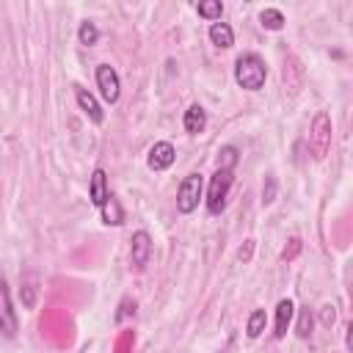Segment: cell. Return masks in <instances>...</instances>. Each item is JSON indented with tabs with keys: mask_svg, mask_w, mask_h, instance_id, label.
Returning <instances> with one entry per match:
<instances>
[{
	"mask_svg": "<svg viewBox=\"0 0 353 353\" xmlns=\"http://www.w3.org/2000/svg\"><path fill=\"white\" fill-rule=\"evenodd\" d=\"M265 77H268V66H265V61L256 52H245V55L237 58V63H234V80H237L240 88L259 91L265 85Z\"/></svg>",
	"mask_w": 353,
	"mask_h": 353,
	"instance_id": "6da1fadb",
	"label": "cell"
},
{
	"mask_svg": "<svg viewBox=\"0 0 353 353\" xmlns=\"http://www.w3.org/2000/svg\"><path fill=\"white\" fill-rule=\"evenodd\" d=\"M234 176L229 168H218L210 179V190H207V210L212 215H218L223 207H226V196H229V188H232Z\"/></svg>",
	"mask_w": 353,
	"mask_h": 353,
	"instance_id": "7a4b0ae2",
	"label": "cell"
},
{
	"mask_svg": "<svg viewBox=\"0 0 353 353\" xmlns=\"http://www.w3.org/2000/svg\"><path fill=\"white\" fill-rule=\"evenodd\" d=\"M201 190H204V179H201V174H188V176L179 182V190H176V210H179L182 215L193 212V210L199 207Z\"/></svg>",
	"mask_w": 353,
	"mask_h": 353,
	"instance_id": "3957f363",
	"label": "cell"
},
{
	"mask_svg": "<svg viewBox=\"0 0 353 353\" xmlns=\"http://www.w3.org/2000/svg\"><path fill=\"white\" fill-rule=\"evenodd\" d=\"M309 146H312V154L317 160L325 157V152L331 149V119H328V113H317L314 116L312 132H309Z\"/></svg>",
	"mask_w": 353,
	"mask_h": 353,
	"instance_id": "277c9868",
	"label": "cell"
},
{
	"mask_svg": "<svg viewBox=\"0 0 353 353\" xmlns=\"http://www.w3.org/2000/svg\"><path fill=\"white\" fill-rule=\"evenodd\" d=\"M97 85H99V94L105 97V102H116L119 99V94H121V83H119V74H116V69L113 66H108V63H99L97 66Z\"/></svg>",
	"mask_w": 353,
	"mask_h": 353,
	"instance_id": "5b68a950",
	"label": "cell"
},
{
	"mask_svg": "<svg viewBox=\"0 0 353 353\" xmlns=\"http://www.w3.org/2000/svg\"><path fill=\"white\" fill-rule=\"evenodd\" d=\"M0 331H3V336L17 334V314L11 309V295H8L6 279H0Z\"/></svg>",
	"mask_w": 353,
	"mask_h": 353,
	"instance_id": "8992f818",
	"label": "cell"
},
{
	"mask_svg": "<svg viewBox=\"0 0 353 353\" xmlns=\"http://www.w3.org/2000/svg\"><path fill=\"white\" fill-rule=\"evenodd\" d=\"M149 256H152V237H149V232H135L132 234V248H130V262H132V268H138V270H143L146 268V262H149Z\"/></svg>",
	"mask_w": 353,
	"mask_h": 353,
	"instance_id": "52a82bcc",
	"label": "cell"
},
{
	"mask_svg": "<svg viewBox=\"0 0 353 353\" xmlns=\"http://www.w3.org/2000/svg\"><path fill=\"white\" fill-rule=\"evenodd\" d=\"M174 157H176L174 146H171L168 141H157V143L149 149V168H152V171H165V168L174 163Z\"/></svg>",
	"mask_w": 353,
	"mask_h": 353,
	"instance_id": "ba28073f",
	"label": "cell"
},
{
	"mask_svg": "<svg viewBox=\"0 0 353 353\" xmlns=\"http://www.w3.org/2000/svg\"><path fill=\"white\" fill-rule=\"evenodd\" d=\"M182 124H185V132L199 135V132L207 127V113H204V108H201V105H190V108L185 110Z\"/></svg>",
	"mask_w": 353,
	"mask_h": 353,
	"instance_id": "9c48e42d",
	"label": "cell"
},
{
	"mask_svg": "<svg viewBox=\"0 0 353 353\" xmlns=\"http://www.w3.org/2000/svg\"><path fill=\"white\" fill-rule=\"evenodd\" d=\"M77 105H80V110L94 121V124H102V108H99V102L85 91V88H77Z\"/></svg>",
	"mask_w": 353,
	"mask_h": 353,
	"instance_id": "30bf717a",
	"label": "cell"
},
{
	"mask_svg": "<svg viewBox=\"0 0 353 353\" xmlns=\"http://www.w3.org/2000/svg\"><path fill=\"white\" fill-rule=\"evenodd\" d=\"M102 221L108 223V226H119V223H124V207H121V201L116 199V196H108L105 201H102Z\"/></svg>",
	"mask_w": 353,
	"mask_h": 353,
	"instance_id": "8fae6325",
	"label": "cell"
},
{
	"mask_svg": "<svg viewBox=\"0 0 353 353\" xmlns=\"http://www.w3.org/2000/svg\"><path fill=\"white\" fill-rule=\"evenodd\" d=\"M88 196H91V201H94L97 207H102V201H105V199L110 196V193H108V185H105V171H102V168H97V171L91 174Z\"/></svg>",
	"mask_w": 353,
	"mask_h": 353,
	"instance_id": "7c38bea8",
	"label": "cell"
},
{
	"mask_svg": "<svg viewBox=\"0 0 353 353\" xmlns=\"http://www.w3.org/2000/svg\"><path fill=\"white\" fill-rule=\"evenodd\" d=\"M292 312H295V306H292V301H290V298L279 301V306H276V336H279V339L287 334L290 320H292Z\"/></svg>",
	"mask_w": 353,
	"mask_h": 353,
	"instance_id": "4fadbf2b",
	"label": "cell"
},
{
	"mask_svg": "<svg viewBox=\"0 0 353 353\" xmlns=\"http://www.w3.org/2000/svg\"><path fill=\"white\" fill-rule=\"evenodd\" d=\"M210 41L215 44V47H232L234 44V33H232V28L226 25V22H212L210 25Z\"/></svg>",
	"mask_w": 353,
	"mask_h": 353,
	"instance_id": "5bb4252c",
	"label": "cell"
},
{
	"mask_svg": "<svg viewBox=\"0 0 353 353\" xmlns=\"http://www.w3.org/2000/svg\"><path fill=\"white\" fill-rule=\"evenodd\" d=\"M265 325H268V314H265V309H254V312L248 314V323H245V334H248L251 339H256V336L265 331Z\"/></svg>",
	"mask_w": 353,
	"mask_h": 353,
	"instance_id": "9a60e30c",
	"label": "cell"
},
{
	"mask_svg": "<svg viewBox=\"0 0 353 353\" xmlns=\"http://www.w3.org/2000/svg\"><path fill=\"white\" fill-rule=\"evenodd\" d=\"M259 22H262V28H268V30H281V28H284V14H281L279 8H265V11L259 14Z\"/></svg>",
	"mask_w": 353,
	"mask_h": 353,
	"instance_id": "2e32d148",
	"label": "cell"
},
{
	"mask_svg": "<svg viewBox=\"0 0 353 353\" xmlns=\"http://www.w3.org/2000/svg\"><path fill=\"white\" fill-rule=\"evenodd\" d=\"M196 11H199V17L221 19V14H223V3H221V0H204V3L196 6Z\"/></svg>",
	"mask_w": 353,
	"mask_h": 353,
	"instance_id": "e0dca14e",
	"label": "cell"
},
{
	"mask_svg": "<svg viewBox=\"0 0 353 353\" xmlns=\"http://www.w3.org/2000/svg\"><path fill=\"white\" fill-rule=\"evenodd\" d=\"M77 39H80V44H85V47L97 44V39H99V30H97V25L85 19V22L80 25V30H77Z\"/></svg>",
	"mask_w": 353,
	"mask_h": 353,
	"instance_id": "ac0fdd59",
	"label": "cell"
},
{
	"mask_svg": "<svg viewBox=\"0 0 353 353\" xmlns=\"http://www.w3.org/2000/svg\"><path fill=\"white\" fill-rule=\"evenodd\" d=\"M221 157H218V168H234V163H237V149L234 146H223L221 152H218Z\"/></svg>",
	"mask_w": 353,
	"mask_h": 353,
	"instance_id": "d6986e66",
	"label": "cell"
},
{
	"mask_svg": "<svg viewBox=\"0 0 353 353\" xmlns=\"http://www.w3.org/2000/svg\"><path fill=\"white\" fill-rule=\"evenodd\" d=\"M312 334V314H309V309H301V317H298V336H309Z\"/></svg>",
	"mask_w": 353,
	"mask_h": 353,
	"instance_id": "ffe728a7",
	"label": "cell"
},
{
	"mask_svg": "<svg viewBox=\"0 0 353 353\" xmlns=\"http://www.w3.org/2000/svg\"><path fill=\"white\" fill-rule=\"evenodd\" d=\"M273 199H276V176H268V185H265V190H262V201L270 204Z\"/></svg>",
	"mask_w": 353,
	"mask_h": 353,
	"instance_id": "44dd1931",
	"label": "cell"
},
{
	"mask_svg": "<svg viewBox=\"0 0 353 353\" xmlns=\"http://www.w3.org/2000/svg\"><path fill=\"white\" fill-rule=\"evenodd\" d=\"M298 251H301V240H298V237H292V240H290V248H284V251H281V259L287 262V259H292Z\"/></svg>",
	"mask_w": 353,
	"mask_h": 353,
	"instance_id": "7402d4cb",
	"label": "cell"
},
{
	"mask_svg": "<svg viewBox=\"0 0 353 353\" xmlns=\"http://www.w3.org/2000/svg\"><path fill=\"white\" fill-rule=\"evenodd\" d=\"M323 323H325V325L334 323V306H323Z\"/></svg>",
	"mask_w": 353,
	"mask_h": 353,
	"instance_id": "603a6c76",
	"label": "cell"
}]
</instances>
